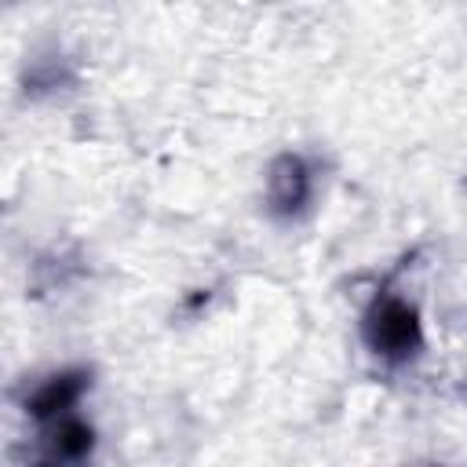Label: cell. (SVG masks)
<instances>
[{
	"instance_id": "obj_3",
	"label": "cell",
	"mask_w": 467,
	"mask_h": 467,
	"mask_svg": "<svg viewBox=\"0 0 467 467\" xmlns=\"http://www.w3.org/2000/svg\"><path fill=\"white\" fill-rule=\"evenodd\" d=\"M88 387H91L88 368H62V372H55L33 387V394L26 398V412L36 423H51L58 416H69V412H77Z\"/></svg>"
},
{
	"instance_id": "obj_2",
	"label": "cell",
	"mask_w": 467,
	"mask_h": 467,
	"mask_svg": "<svg viewBox=\"0 0 467 467\" xmlns=\"http://www.w3.org/2000/svg\"><path fill=\"white\" fill-rule=\"evenodd\" d=\"M266 212L281 223H296L299 215H306L310 201H314V168L303 153H277L266 168Z\"/></svg>"
},
{
	"instance_id": "obj_1",
	"label": "cell",
	"mask_w": 467,
	"mask_h": 467,
	"mask_svg": "<svg viewBox=\"0 0 467 467\" xmlns=\"http://www.w3.org/2000/svg\"><path fill=\"white\" fill-rule=\"evenodd\" d=\"M361 339L383 365H409L423 350V321L412 299L401 292H376L361 314Z\"/></svg>"
},
{
	"instance_id": "obj_4",
	"label": "cell",
	"mask_w": 467,
	"mask_h": 467,
	"mask_svg": "<svg viewBox=\"0 0 467 467\" xmlns=\"http://www.w3.org/2000/svg\"><path fill=\"white\" fill-rule=\"evenodd\" d=\"M44 449H47L51 467H77L95 449V427L88 420H80L77 412L58 416V420L44 423Z\"/></svg>"
}]
</instances>
